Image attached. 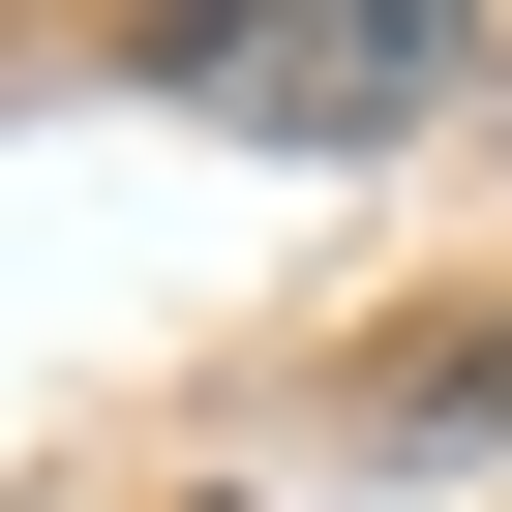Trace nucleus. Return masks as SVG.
<instances>
[{"mask_svg":"<svg viewBox=\"0 0 512 512\" xmlns=\"http://www.w3.org/2000/svg\"><path fill=\"white\" fill-rule=\"evenodd\" d=\"M121 61L211 91V121H272V151H392V91L482 61V0H121Z\"/></svg>","mask_w":512,"mask_h":512,"instance_id":"obj_1","label":"nucleus"},{"mask_svg":"<svg viewBox=\"0 0 512 512\" xmlns=\"http://www.w3.org/2000/svg\"><path fill=\"white\" fill-rule=\"evenodd\" d=\"M452 452H512V332H452V362H392V482H452Z\"/></svg>","mask_w":512,"mask_h":512,"instance_id":"obj_2","label":"nucleus"}]
</instances>
